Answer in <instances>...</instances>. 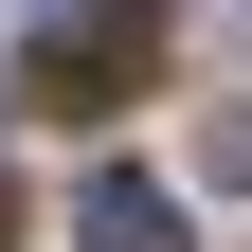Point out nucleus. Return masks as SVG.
Masks as SVG:
<instances>
[{
	"mask_svg": "<svg viewBox=\"0 0 252 252\" xmlns=\"http://www.w3.org/2000/svg\"><path fill=\"white\" fill-rule=\"evenodd\" d=\"M216 180H234V198H252V108H234V126H216Z\"/></svg>",
	"mask_w": 252,
	"mask_h": 252,
	"instance_id": "7ed1b4c3",
	"label": "nucleus"
},
{
	"mask_svg": "<svg viewBox=\"0 0 252 252\" xmlns=\"http://www.w3.org/2000/svg\"><path fill=\"white\" fill-rule=\"evenodd\" d=\"M54 18H72V0H54Z\"/></svg>",
	"mask_w": 252,
	"mask_h": 252,
	"instance_id": "20e7f679",
	"label": "nucleus"
},
{
	"mask_svg": "<svg viewBox=\"0 0 252 252\" xmlns=\"http://www.w3.org/2000/svg\"><path fill=\"white\" fill-rule=\"evenodd\" d=\"M144 54H162V18H144V0H72V18L36 36V108H54V126L126 108V90H144Z\"/></svg>",
	"mask_w": 252,
	"mask_h": 252,
	"instance_id": "f257e3e1",
	"label": "nucleus"
},
{
	"mask_svg": "<svg viewBox=\"0 0 252 252\" xmlns=\"http://www.w3.org/2000/svg\"><path fill=\"white\" fill-rule=\"evenodd\" d=\"M72 234H90V252H180V198H162L144 162H108V180L72 198Z\"/></svg>",
	"mask_w": 252,
	"mask_h": 252,
	"instance_id": "f03ea898",
	"label": "nucleus"
}]
</instances>
